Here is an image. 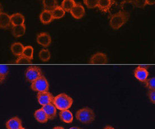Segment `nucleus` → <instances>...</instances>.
<instances>
[{"mask_svg":"<svg viewBox=\"0 0 155 129\" xmlns=\"http://www.w3.org/2000/svg\"><path fill=\"white\" fill-rule=\"evenodd\" d=\"M52 103L60 111L68 109L73 105L74 100L72 97L65 93H61L54 97Z\"/></svg>","mask_w":155,"mask_h":129,"instance_id":"nucleus-1","label":"nucleus"},{"mask_svg":"<svg viewBox=\"0 0 155 129\" xmlns=\"http://www.w3.org/2000/svg\"><path fill=\"white\" fill-rule=\"evenodd\" d=\"M129 17V14L122 10H119L110 17V27L114 30H117L127 23Z\"/></svg>","mask_w":155,"mask_h":129,"instance_id":"nucleus-2","label":"nucleus"},{"mask_svg":"<svg viewBox=\"0 0 155 129\" xmlns=\"http://www.w3.org/2000/svg\"><path fill=\"white\" fill-rule=\"evenodd\" d=\"M75 116L78 121L84 124L92 123L95 120V114L93 109L89 107H85L78 109Z\"/></svg>","mask_w":155,"mask_h":129,"instance_id":"nucleus-3","label":"nucleus"},{"mask_svg":"<svg viewBox=\"0 0 155 129\" xmlns=\"http://www.w3.org/2000/svg\"><path fill=\"white\" fill-rule=\"evenodd\" d=\"M31 88L35 92H48L49 90V82L44 75L38 78L31 83Z\"/></svg>","mask_w":155,"mask_h":129,"instance_id":"nucleus-4","label":"nucleus"},{"mask_svg":"<svg viewBox=\"0 0 155 129\" xmlns=\"http://www.w3.org/2000/svg\"><path fill=\"white\" fill-rule=\"evenodd\" d=\"M42 75L41 69L37 66H31L27 69L25 77L26 80L29 83H32Z\"/></svg>","mask_w":155,"mask_h":129,"instance_id":"nucleus-5","label":"nucleus"},{"mask_svg":"<svg viewBox=\"0 0 155 129\" xmlns=\"http://www.w3.org/2000/svg\"><path fill=\"white\" fill-rule=\"evenodd\" d=\"M149 76V72L146 67L143 66H138L134 70V77L139 81L144 83Z\"/></svg>","mask_w":155,"mask_h":129,"instance_id":"nucleus-6","label":"nucleus"},{"mask_svg":"<svg viewBox=\"0 0 155 129\" xmlns=\"http://www.w3.org/2000/svg\"><path fill=\"white\" fill-rule=\"evenodd\" d=\"M89 63L91 64H107L108 63V58L106 53L97 52L91 57Z\"/></svg>","mask_w":155,"mask_h":129,"instance_id":"nucleus-7","label":"nucleus"},{"mask_svg":"<svg viewBox=\"0 0 155 129\" xmlns=\"http://www.w3.org/2000/svg\"><path fill=\"white\" fill-rule=\"evenodd\" d=\"M37 98L39 104L44 106L52 103L54 96L51 93L49 92V91L37 93Z\"/></svg>","mask_w":155,"mask_h":129,"instance_id":"nucleus-8","label":"nucleus"},{"mask_svg":"<svg viewBox=\"0 0 155 129\" xmlns=\"http://www.w3.org/2000/svg\"><path fill=\"white\" fill-rule=\"evenodd\" d=\"M37 42L44 47H48L51 43V37L48 33H40L37 35Z\"/></svg>","mask_w":155,"mask_h":129,"instance_id":"nucleus-9","label":"nucleus"},{"mask_svg":"<svg viewBox=\"0 0 155 129\" xmlns=\"http://www.w3.org/2000/svg\"><path fill=\"white\" fill-rule=\"evenodd\" d=\"M71 15L75 19H80L85 14V10L84 6L80 4H76L74 8L70 11Z\"/></svg>","mask_w":155,"mask_h":129,"instance_id":"nucleus-10","label":"nucleus"},{"mask_svg":"<svg viewBox=\"0 0 155 129\" xmlns=\"http://www.w3.org/2000/svg\"><path fill=\"white\" fill-rule=\"evenodd\" d=\"M41 109L44 111L49 120H53L54 118H55L56 117L57 109L55 107V106L53 104V103L44 105Z\"/></svg>","mask_w":155,"mask_h":129,"instance_id":"nucleus-11","label":"nucleus"},{"mask_svg":"<svg viewBox=\"0 0 155 129\" xmlns=\"http://www.w3.org/2000/svg\"><path fill=\"white\" fill-rule=\"evenodd\" d=\"M7 129H19L22 127V122L18 117H14L9 119L6 123Z\"/></svg>","mask_w":155,"mask_h":129,"instance_id":"nucleus-12","label":"nucleus"},{"mask_svg":"<svg viewBox=\"0 0 155 129\" xmlns=\"http://www.w3.org/2000/svg\"><path fill=\"white\" fill-rule=\"evenodd\" d=\"M12 25L10 16L6 12H0V28L7 29Z\"/></svg>","mask_w":155,"mask_h":129,"instance_id":"nucleus-13","label":"nucleus"},{"mask_svg":"<svg viewBox=\"0 0 155 129\" xmlns=\"http://www.w3.org/2000/svg\"><path fill=\"white\" fill-rule=\"evenodd\" d=\"M40 19L43 24H48L52 22L54 18L51 11L43 10L40 15Z\"/></svg>","mask_w":155,"mask_h":129,"instance_id":"nucleus-14","label":"nucleus"},{"mask_svg":"<svg viewBox=\"0 0 155 129\" xmlns=\"http://www.w3.org/2000/svg\"><path fill=\"white\" fill-rule=\"evenodd\" d=\"M10 21L12 27L25 24V16L21 13H15L10 16Z\"/></svg>","mask_w":155,"mask_h":129,"instance_id":"nucleus-15","label":"nucleus"},{"mask_svg":"<svg viewBox=\"0 0 155 129\" xmlns=\"http://www.w3.org/2000/svg\"><path fill=\"white\" fill-rule=\"evenodd\" d=\"M59 117L61 121L67 124L72 123L74 120L73 114L68 109L61 111L59 112Z\"/></svg>","mask_w":155,"mask_h":129,"instance_id":"nucleus-16","label":"nucleus"},{"mask_svg":"<svg viewBox=\"0 0 155 129\" xmlns=\"http://www.w3.org/2000/svg\"><path fill=\"white\" fill-rule=\"evenodd\" d=\"M34 117L36 120V121L42 124L46 123L49 120V118L46 114L42 109H37L35 112Z\"/></svg>","mask_w":155,"mask_h":129,"instance_id":"nucleus-17","label":"nucleus"},{"mask_svg":"<svg viewBox=\"0 0 155 129\" xmlns=\"http://www.w3.org/2000/svg\"><path fill=\"white\" fill-rule=\"evenodd\" d=\"M26 30V27L25 24L13 26L12 28V34L15 38L21 37L25 35Z\"/></svg>","mask_w":155,"mask_h":129,"instance_id":"nucleus-18","label":"nucleus"},{"mask_svg":"<svg viewBox=\"0 0 155 129\" xmlns=\"http://www.w3.org/2000/svg\"><path fill=\"white\" fill-rule=\"evenodd\" d=\"M25 46L19 42H15L11 46L12 52L17 57L21 56L22 55Z\"/></svg>","mask_w":155,"mask_h":129,"instance_id":"nucleus-19","label":"nucleus"},{"mask_svg":"<svg viewBox=\"0 0 155 129\" xmlns=\"http://www.w3.org/2000/svg\"><path fill=\"white\" fill-rule=\"evenodd\" d=\"M121 10L129 14V11L134 8L133 0H124L120 5Z\"/></svg>","mask_w":155,"mask_h":129,"instance_id":"nucleus-20","label":"nucleus"},{"mask_svg":"<svg viewBox=\"0 0 155 129\" xmlns=\"http://www.w3.org/2000/svg\"><path fill=\"white\" fill-rule=\"evenodd\" d=\"M112 0H99L98 7L103 12H108L110 10Z\"/></svg>","mask_w":155,"mask_h":129,"instance_id":"nucleus-21","label":"nucleus"},{"mask_svg":"<svg viewBox=\"0 0 155 129\" xmlns=\"http://www.w3.org/2000/svg\"><path fill=\"white\" fill-rule=\"evenodd\" d=\"M51 12L52 14L54 19H61L65 15V11L63 9L61 6H57Z\"/></svg>","mask_w":155,"mask_h":129,"instance_id":"nucleus-22","label":"nucleus"},{"mask_svg":"<svg viewBox=\"0 0 155 129\" xmlns=\"http://www.w3.org/2000/svg\"><path fill=\"white\" fill-rule=\"evenodd\" d=\"M44 8L46 10L52 11L58 5L57 0H42Z\"/></svg>","mask_w":155,"mask_h":129,"instance_id":"nucleus-23","label":"nucleus"},{"mask_svg":"<svg viewBox=\"0 0 155 129\" xmlns=\"http://www.w3.org/2000/svg\"><path fill=\"white\" fill-rule=\"evenodd\" d=\"M75 5L74 0H63L61 2V7L65 12H70Z\"/></svg>","mask_w":155,"mask_h":129,"instance_id":"nucleus-24","label":"nucleus"},{"mask_svg":"<svg viewBox=\"0 0 155 129\" xmlns=\"http://www.w3.org/2000/svg\"><path fill=\"white\" fill-rule=\"evenodd\" d=\"M39 58L43 62H48L51 58V54L48 49H42L40 51Z\"/></svg>","mask_w":155,"mask_h":129,"instance_id":"nucleus-25","label":"nucleus"},{"mask_svg":"<svg viewBox=\"0 0 155 129\" xmlns=\"http://www.w3.org/2000/svg\"><path fill=\"white\" fill-rule=\"evenodd\" d=\"M8 68L6 65H0V84H2L8 75Z\"/></svg>","mask_w":155,"mask_h":129,"instance_id":"nucleus-26","label":"nucleus"},{"mask_svg":"<svg viewBox=\"0 0 155 129\" xmlns=\"http://www.w3.org/2000/svg\"><path fill=\"white\" fill-rule=\"evenodd\" d=\"M33 53L34 49L32 46H27L25 47L22 53V56L27 57L30 60H32L33 58Z\"/></svg>","mask_w":155,"mask_h":129,"instance_id":"nucleus-27","label":"nucleus"},{"mask_svg":"<svg viewBox=\"0 0 155 129\" xmlns=\"http://www.w3.org/2000/svg\"><path fill=\"white\" fill-rule=\"evenodd\" d=\"M146 87L149 90L155 89V77H152L151 78L147 79L146 81L144 82Z\"/></svg>","mask_w":155,"mask_h":129,"instance_id":"nucleus-28","label":"nucleus"},{"mask_svg":"<svg viewBox=\"0 0 155 129\" xmlns=\"http://www.w3.org/2000/svg\"><path fill=\"white\" fill-rule=\"evenodd\" d=\"M99 0H84V2L89 8H96L98 7Z\"/></svg>","mask_w":155,"mask_h":129,"instance_id":"nucleus-29","label":"nucleus"},{"mask_svg":"<svg viewBox=\"0 0 155 129\" xmlns=\"http://www.w3.org/2000/svg\"><path fill=\"white\" fill-rule=\"evenodd\" d=\"M31 62H32V61L30 60L27 57L23 56L22 55L21 56L18 57V58H17V60L15 61L16 64H31Z\"/></svg>","mask_w":155,"mask_h":129,"instance_id":"nucleus-30","label":"nucleus"},{"mask_svg":"<svg viewBox=\"0 0 155 129\" xmlns=\"http://www.w3.org/2000/svg\"><path fill=\"white\" fill-rule=\"evenodd\" d=\"M135 7L138 8H143L147 5L146 0H133Z\"/></svg>","mask_w":155,"mask_h":129,"instance_id":"nucleus-31","label":"nucleus"},{"mask_svg":"<svg viewBox=\"0 0 155 129\" xmlns=\"http://www.w3.org/2000/svg\"><path fill=\"white\" fill-rule=\"evenodd\" d=\"M147 96L151 102L153 104L155 103V89L149 90L147 92Z\"/></svg>","mask_w":155,"mask_h":129,"instance_id":"nucleus-32","label":"nucleus"},{"mask_svg":"<svg viewBox=\"0 0 155 129\" xmlns=\"http://www.w3.org/2000/svg\"><path fill=\"white\" fill-rule=\"evenodd\" d=\"M146 2L149 5H154L155 4V0H146Z\"/></svg>","mask_w":155,"mask_h":129,"instance_id":"nucleus-33","label":"nucleus"},{"mask_svg":"<svg viewBox=\"0 0 155 129\" xmlns=\"http://www.w3.org/2000/svg\"><path fill=\"white\" fill-rule=\"evenodd\" d=\"M105 128L106 129H115L114 127H113L112 126H107L105 127Z\"/></svg>","mask_w":155,"mask_h":129,"instance_id":"nucleus-34","label":"nucleus"},{"mask_svg":"<svg viewBox=\"0 0 155 129\" xmlns=\"http://www.w3.org/2000/svg\"><path fill=\"white\" fill-rule=\"evenodd\" d=\"M53 129H65L64 127H61V126H56L55 127H54Z\"/></svg>","mask_w":155,"mask_h":129,"instance_id":"nucleus-35","label":"nucleus"},{"mask_svg":"<svg viewBox=\"0 0 155 129\" xmlns=\"http://www.w3.org/2000/svg\"><path fill=\"white\" fill-rule=\"evenodd\" d=\"M70 129H83L81 128V127H76V126H74V127H71Z\"/></svg>","mask_w":155,"mask_h":129,"instance_id":"nucleus-36","label":"nucleus"},{"mask_svg":"<svg viewBox=\"0 0 155 129\" xmlns=\"http://www.w3.org/2000/svg\"><path fill=\"white\" fill-rule=\"evenodd\" d=\"M2 9H3V8H2V5H1V4L0 3V12H2Z\"/></svg>","mask_w":155,"mask_h":129,"instance_id":"nucleus-37","label":"nucleus"},{"mask_svg":"<svg viewBox=\"0 0 155 129\" xmlns=\"http://www.w3.org/2000/svg\"><path fill=\"white\" fill-rule=\"evenodd\" d=\"M25 129V128H24V127H21V129Z\"/></svg>","mask_w":155,"mask_h":129,"instance_id":"nucleus-38","label":"nucleus"},{"mask_svg":"<svg viewBox=\"0 0 155 129\" xmlns=\"http://www.w3.org/2000/svg\"><path fill=\"white\" fill-rule=\"evenodd\" d=\"M104 129H106V128H105V127H104Z\"/></svg>","mask_w":155,"mask_h":129,"instance_id":"nucleus-39","label":"nucleus"}]
</instances>
